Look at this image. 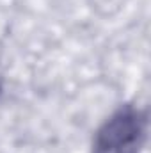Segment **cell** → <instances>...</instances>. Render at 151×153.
<instances>
[{
    "label": "cell",
    "instance_id": "obj_1",
    "mask_svg": "<svg viewBox=\"0 0 151 153\" xmlns=\"http://www.w3.org/2000/svg\"><path fill=\"white\" fill-rule=\"evenodd\" d=\"M141 134L135 116L123 114L107 126V134H103L98 150L100 153H137Z\"/></svg>",
    "mask_w": 151,
    "mask_h": 153
}]
</instances>
